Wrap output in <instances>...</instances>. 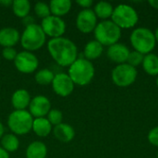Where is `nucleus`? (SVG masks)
<instances>
[{
  "instance_id": "obj_1",
  "label": "nucleus",
  "mask_w": 158,
  "mask_h": 158,
  "mask_svg": "<svg viewBox=\"0 0 158 158\" xmlns=\"http://www.w3.org/2000/svg\"><path fill=\"white\" fill-rule=\"evenodd\" d=\"M47 50L52 58L61 67H69L78 59V48L69 39L65 37L51 39Z\"/></svg>"
},
{
  "instance_id": "obj_2",
  "label": "nucleus",
  "mask_w": 158,
  "mask_h": 158,
  "mask_svg": "<svg viewBox=\"0 0 158 158\" xmlns=\"http://www.w3.org/2000/svg\"><path fill=\"white\" fill-rule=\"evenodd\" d=\"M94 67L86 58H78L69 68V76L74 84L84 86L89 84L94 77Z\"/></svg>"
},
{
  "instance_id": "obj_3",
  "label": "nucleus",
  "mask_w": 158,
  "mask_h": 158,
  "mask_svg": "<svg viewBox=\"0 0 158 158\" xmlns=\"http://www.w3.org/2000/svg\"><path fill=\"white\" fill-rule=\"evenodd\" d=\"M131 43L135 51L143 55H148L156 47V41L155 33L150 29L139 27L131 32Z\"/></svg>"
},
{
  "instance_id": "obj_4",
  "label": "nucleus",
  "mask_w": 158,
  "mask_h": 158,
  "mask_svg": "<svg viewBox=\"0 0 158 158\" xmlns=\"http://www.w3.org/2000/svg\"><path fill=\"white\" fill-rule=\"evenodd\" d=\"M94 32L95 40L103 46H110L117 44L121 36V29L109 19L97 23Z\"/></svg>"
},
{
  "instance_id": "obj_5",
  "label": "nucleus",
  "mask_w": 158,
  "mask_h": 158,
  "mask_svg": "<svg viewBox=\"0 0 158 158\" xmlns=\"http://www.w3.org/2000/svg\"><path fill=\"white\" fill-rule=\"evenodd\" d=\"M46 41V35L41 25L31 24L25 28L20 36V44L25 51L32 52L44 46Z\"/></svg>"
},
{
  "instance_id": "obj_6",
  "label": "nucleus",
  "mask_w": 158,
  "mask_h": 158,
  "mask_svg": "<svg viewBox=\"0 0 158 158\" xmlns=\"http://www.w3.org/2000/svg\"><path fill=\"white\" fill-rule=\"evenodd\" d=\"M33 117L27 110H14L7 118V126L15 135H25L32 129Z\"/></svg>"
},
{
  "instance_id": "obj_7",
  "label": "nucleus",
  "mask_w": 158,
  "mask_h": 158,
  "mask_svg": "<svg viewBox=\"0 0 158 158\" xmlns=\"http://www.w3.org/2000/svg\"><path fill=\"white\" fill-rule=\"evenodd\" d=\"M111 18L112 21L120 29L133 28L139 20L137 11L127 4H120L114 8Z\"/></svg>"
},
{
  "instance_id": "obj_8",
  "label": "nucleus",
  "mask_w": 158,
  "mask_h": 158,
  "mask_svg": "<svg viewBox=\"0 0 158 158\" xmlns=\"http://www.w3.org/2000/svg\"><path fill=\"white\" fill-rule=\"evenodd\" d=\"M137 69L131 65L124 63L115 67L111 73L113 82L119 87H127L131 85L137 79Z\"/></svg>"
},
{
  "instance_id": "obj_9",
  "label": "nucleus",
  "mask_w": 158,
  "mask_h": 158,
  "mask_svg": "<svg viewBox=\"0 0 158 158\" xmlns=\"http://www.w3.org/2000/svg\"><path fill=\"white\" fill-rule=\"evenodd\" d=\"M14 64L19 72L30 74L33 73L37 69L39 66V60L33 53L24 50L18 53L14 60Z\"/></svg>"
},
{
  "instance_id": "obj_10",
  "label": "nucleus",
  "mask_w": 158,
  "mask_h": 158,
  "mask_svg": "<svg viewBox=\"0 0 158 158\" xmlns=\"http://www.w3.org/2000/svg\"><path fill=\"white\" fill-rule=\"evenodd\" d=\"M41 27L46 36H50L51 39L62 37L66 31L65 21L58 17L50 15L49 17L42 19Z\"/></svg>"
},
{
  "instance_id": "obj_11",
  "label": "nucleus",
  "mask_w": 158,
  "mask_h": 158,
  "mask_svg": "<svg viewBox=\"0 0 158 158\" xmlns=\"http://www.w3.org/2000/svg\"><path fill=\"white\" fill-rule=\"evenodd\" d=\"M97 25V17L91 8L82 9L76 19V26L82 33H90L94 31Z\"/></svg>"
},
{
  "instance_id": "obj_12",
  "label": "nucleus",
  "mask_w": 158,
  "mask_h": 158,
  "mask_svg": "<svg viewBox=\"0 0 158 158\" xmlns=\"http://www.w3.org/2000/svg\"><path fill=\"white\" fill-rule=\"evenodd\" d=\"M74 83L69 74L60 72L55 75L52 81V87L54 92L62 97H67L74 91Z\"/></svg>"
},
{
  "instance_id": "obj_13",
  "label": "nucleus",
  "mask_w": 158,
  "mask_h": 158,
  "mask_svg": "<svg viewBox=\"0 0 158 158\" xmlns=\"http://www.w3.org/2000/svg\"><path fill=\"white\" fill-rule=\"evenodd\" d=\"M29 108L30 114L35 118H44V116H47L49 111L52 109L50 100L44 95H37L33 97L31 100Z\"/></svg>"
},
{
  "instance_id": "obj_14",
  "label": "nucleus",
  "mask_w": 158,
  "mask_h": 158,
  "mask_svg": "<svg viewBox=\"0 0 158 158\" xmlns=\"http://www.w3.org/2000/svg\"><path fill=\"white\" fill-rule=\"evenodd\" d=\"M130 50L124 44L117 43L113 45L108 46L107 56L108 58L117 64H124L127 62L128 56L130 55Z\"/></svg>"
},
{
  "instance_id": "obj_15",
  "label": "nucleus",
  "mask_w": 158,
  "mask_h": 158,
  "mask_svg": "<svg viewBox=\"0 0 158 158\" xmlns=\"http://www.w3.org/2000/svg\"><path fill=\"white\" fill-rule=\"evenodd\" d=\"M20 40V35L16 28L6 27L0 30V45L4 48L14 47Z\"/></svg>"
},
{
  "instance_id": "obj_16",
  "label": "nucleus",
  "mask_w": 158,
  "mask_h": 158,
  "mask_svg": "<svg viewBox=\"0 0 158 158\" xmlns=\"http://www.w3.org/2000/svg\"><path fill=\"white\" fill-rule=\"evenodd\" d=\"M31 94L25 89L17 90L11 97V104L15 110H26L31 103Z\"/></svg>"
},
{
  "instance_id": "obj_17",
  "label": "nucleus",
  "mask_w": 158,
  "mask_h": 158,
  "mask_svg": "<svg viewBox=\"0 0 158 158\" xmlns=\"http://www.w3.org/2000/svg\"><path fill=\"white\" fill-rule=\"evenodd\" d=\"M53 133L54 136L61 143H69L75 137V131L73 127L63 122L54 127Z\"/></svg>"
},
{
  "instance_id": "obj_18",
  "label": "nucleus",
  "mask_w": 158,
  "mask_h": 158,
  "mask_svg": "<svg viewBox=\"0 0 158 158\" xmlns=\"http://www.w3.org/2000/svg\"><path fill=\"white\" fill-rule=\"evenodd\" d=\"M72 3L69 0H52L49 4L51 15L61 18L69 12Z\"/></svg>"
},
{
  "instance_id": "obj_19",
  "label": "nucleus",
  "mask_w": 158,
  "mask_h": 158,
  "mask_svg": "<svg viewBox=\"0 0 158 158\" xmlns=\"http://www.w3.org/2000/svg\"><path fill=\"white\" fill-rule=\"evenodd\" d=\"M31 130L39 137H47L52 131V124L45 118H34Z\"/></svg>"
},
{
  "instance_id": "obj_20",
  "label": "nucleus",
  "mask_w": 158,
  "mask_h": 158,
  "mask_svg": "<svg viewBox=\"0 0 158 158\" xmlns=\"http://www.w3.org/2000/svg\"><path fill=\"white\" fill-rule=\"evenodd\" d=\"M47 156L46 145L39 141L32 142L26 149V158H45Z\"/></svg>"
},
{
  "instance_id": "obj_21",
  "label": "nucleus",
  "mask_w": 158,
  "mask_h": 158,
  "mask_svg": "<svg viewBox=\"0 0 158 158\" xmlns=\"http://www.w3.org/2000/svg\"><path fill=\"white\" fill-rule=\"evenodd\" d=\"M104 51V46L96 40L90 41L86 44L83 51L85 58L89 61L98 58Z\"/></svg>"
},
{
  "instance_id": "obj_22",
  "label": "nucleus",
  "mask_w": 158,
  "mask_h": 158,
  "mask_svg": "<svg viewBox=\"0 0 158 158\" xmlns=\"http://www.w3.org/2000/svg\"><path fill=\"white\" fill-rule=\"evenodd\" d=\"M142 65L147 74L151 76H158V56L152 53L144 56Z\"/></svg>"
},
{
  "instance_id": "obj_23",
  "label": "nucleus",
  "mask_w": 158,
  "mask_h": 158,
  "mask_svg": "<svg viewBox=\"0 0 158 158\" xmlns=\"http://www.w3.org/2000/svg\"><path fill=\"white\" fill-rule=\"evenodd\" d=\"M11 7L15 16L20 19H24L30 14L31 3L28 0H15L13 1Z\"/></svg>"
},
{
  "instance_id": "obj_24",
  "label": "nucleus",
  "mask_w": 158,
  "mask_h": 158,
  "mask_svg": "<svg viewBox=\"0 0 158 158\" xmlns=\"http://www.w3.org/2000/svg\"><path fill=\"white\" fill-rule=\"evenodd\" d=\"M114 7L109 2L106 1H100L94 6V12L95 13L97 18H100L104 20H106L108 18H110L113 14Z\"/></svg>"
},
{
  "instance_id": "obj_25",
  "label": "nucleus",
  "mask_w": 158,
  "mask_h": 158,
  "mask_svg": "<svg viewBox=\"0 0 158 158\" xmlns=\"http://www.w3.org/2000/svg\"><path fill=\"white\" fill-rule=\"evenodd\" d=\"M1 145L2 148L5 149L6 152L12 153L19 149V141L17 135L13 133H7V134H4V136L1 138Z\"/></svg>"
},
{
  "instance_id": "obj_26",
  "label": "nucleus",
  "mask_w": 158,
  "mask_h": 158,
  "mask_svg": "<svg viewBox=\"0 0 158 158\" xmlns=\"http://www.w3.org/2000/svg\"><path fill=\"white\" fill-rule=\"evenodd\" d=\"M55 74L52 70L48 69H44L36 72L34 75L35 81L40 85H48L52 84V81L54 80Z\"/></svg>"
},
{
  "instance_id": "obj_27",
  "label": "nucleus",
  "mask_w": 158,
  "mask_h": 158,
  "mask_svg": "<svg viewBox=\"0 0 158 158\" xmlns=\"http://www.w3.org/2000/svg\"><path fill=\"white\" fill-rule=\"evenodd\" d=\"M33 9H34V13L36 14V16L38 18H41L42 19H44L51 15L49 5H47L44 2H37L34 5Z\"/></svg>"
},
{
  "instance_id": "obj_28",
  "label": "nucleus",
  "mask_w": 158,
  "mask_h": 158,
  "mask_svg": "<svg viewBox=\"0 0 158 158\" xmlns=\"http://www.w3.org/2000/svg\"><path fill=\"white\" fill-rule=\"evenodd\" d=\"M143 58H144V55L133 50V51L130 52V55L127 59V64L131 65L133 68H136V67L140 66L141 64H143Z\"/></svg>"
},
{
  "instance_id": "obj_29",
  "label": "nucleus",
  "mask_w": 158,
  "mask_h": 158,
  "mask_svg": "<svg viewBox=\"0 0 158 158\" xmlns=\"http://www.w3.org/2000/svg\"><path fill=\"white\" fill-rule=\"evenodd\" d=\"M49 122L54 125V126H56V125H59L62 123V120H63V114L62 112L59 110V109H56V108H52L49 113L47 114V118H46Z\"/></svg>"
},
{
  "instance_id": "obj_30",
  "label": "nucleus",
  "mask_w": 158,
  "mask_h": 158,
  "mask_svg": "<svg viewBox=\"0 0 158 158\" xmlns=\"http://www.w3.org/2000/svg\"><path fill=\"white\" fill-rule=\"evenodd\" d=\"M17 55H18L17 50L14 47H6V48H4L2 51L3 57L8 61H14Z\"/></svg>"
},
{
  "instance_id": "obj_31",
  "label": "nucleus",
  "mask_w": 158,
  "mask_h": 158,
  "mask_svg": "<svg viewBox=\"0 0 158 158\" xmlns=\"http://www.w3.org/2000/svg\"><path fill=\"white\" fill-rule=\"evenodd\" d=\"M148 141L151 144L158 147V127L152 129L148 133Z\"/></svg>"
},
{
  "instance_id": "obj_32",
  "label": "nucleus",
  "mask_w": 158,
  "mask_h": 158,
  "mask_svg": "<svg viewBox=\"0 0 158 158\" xmlns=\"http://www.w3.org/2000/svg\"><path fill=\"white\" fill-rule=\"evenodd\" d=\"M76 3L81 6V7H83V9H87L89 7H91L93 6V1L92 0H77Z\"/></svg>"
},
{
  "instance_id": "obj_33",
  "label": "nucleus",
  "mask_w": 158,
  "mask_h": 158,
  "mask_svg": "<svg viewBox=\"0 0 158 158\" xmlns=\"http://www.w3.org/2000/svg\"><path fill=\"white\" fill-rule=\"evenodd\" d=\"M22 19H23L24 23L26 24V27L29 26V25H31V24H33L34 23V19H33V18L31 16H27L26 18H24Z\"/></svg>"
},
{
  "instance_id": "obj_34",
  "label": "nucleus",
  "mask_w": 158,
  "mask_h": 158,
  "mask_svg": "<svg viewBox=\"0 0 158 158\" xmlns=\"http://www.w3.org/2000/svg\"><path fill=\"white\" fill-rule=\"evenodd\" d=\"M0 158H9V153L0 147Z\"/></svg>"
},
{
  "instance_id": "obj_35",
  "label": "nucleus",
  "mask_w": 158,
  "mask_h": 158,
  "mask_svg": "<svg viewBox=\"0 0 158 158\" xmlns=\"http://www.w3.org/2000/svg\"><path fill=\"white\" fill-rule=\"evenodd\" d=\"M148 3H149V5L152 7H154L156 9H158V0H149Z\"/></svg>"
},
{
  "instance_id": "obj_36",
  "label": "nucleus",
  "mask_w": 158,
  "mask_h": 158,
  "mask_svg": "<svg viewBox=\"0 0 158 158\" xmlns=\"http://www.w3.org/2000/svg\"><path fill=\"white\" fill-rule=\"evenodd\" d=\"M12 3H13V1H11V0H2V1H0V4L5 5V6H12Z\"/></svg>"
},
{
  "instance_id": "obj_37",
  "label": "nucleus",
  "mask_w": 158,
  "mask_h": 158,
  "mask_svg": "<svg viewBox=\"0 0 158 158\" xmlns=\"http://www.w3.org/2000/svg\"><path fill=\"white\" fill-rule=\"evenodd\" d=\"M4 132H5V128H4L2 122L0 121V139L4 136Z\"/></svg>"
},
{
  "instance_id": "obj_38",
  "label": "nucleus",
  "mask_w": 158,
  "mask_h": 158,
  "mask_svg": "<svg viewBox=\"0 0 158 158\" xmlns=\"http://www.w3.org/2000/svg\"><path fill=\"white\" fill-rule=\"evenodd\" d=\"M155 37H156V43H158V27L156 28V32H155Z\"/></svg>"
},
{
  "instance_id": "obj_39",
  "label": "nucleus",
  "mask_w": 158,
  "mask_h": 158,
  "mask_svg": "<svg viewBox=\"0 0 158 158\" xmlns=\"http://www.w3.org/2000/svg\"><path fill=\"white\" fill-rule=\"evenodd\" d=\"M156 85H157V87H158V76H157V78H156Z\"/></svg>"
},
{
  "instance_id": "obj_40",
  "label": "nucleus",
  "mask_w": 158,
  "mask_h": 158,
  "mask_svg": "<svg viewBox=\"0 0 158 158\" xmlns=\"http://www.w3.org/2000/svg\"><path fill=\"white\" fill-rule=\"evenodd\" d=\"M156 158H158V153H157V156H156Z\"/></svg>"
}]
</instances>
